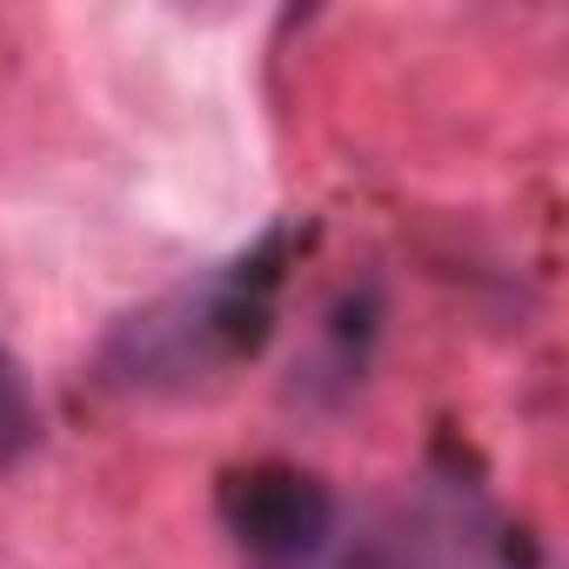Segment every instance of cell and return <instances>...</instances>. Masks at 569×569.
Here are the masks:
<instances>
[{
	"label": "cell",
	"instance_id": "cell-1",
	"mask_svg": "<svg viewBox=\"0 0 569 569\" xmlns=\"http://www.w3.org/2000/svg\"><path fill=\"white\" fill-rule=\"evenodd\" d=\"M281 248H289V234L274 228L268 241H254L228 268H214L201 281H181L161 302L134 309L101 349L108 382L141 389V396H181V389L221 382L234 362H248L268 342V322H274Z\"/></svg>",
	"mask_w": 569,
	"mask_h": 569
},
{
	"label": "cell",
	"instance_id": "cell-2",
	"mask_svg": "<svg viewBox=\"0 0 569 569\" xmlns=\"http://www.w3.org/2000/svg\"><path fill=\"white\" fill-rule=\"evenodd\" d=\"M336 489L302 462H248L221 476V529L248 569H316L336 542Z\"/></svg>",
	"mask_w": 569,
	"mask_h": 569
},
{
	"label": "cell",
	"instance_id": "cell-3",
	"mask_svg": "<svg viewBox=\"0 0 569 569\" xmlns=\"http://www.w3.org/2000/svg\"><path fill=\"white\" fill-rule=\"evenodd\" d=\"M34 449H41V402H34V382L14 362V349L0 342V476L21 469Z\"/></svg>",
	"mask_w": 569,
	"mask_h": 569
}]
</instances>
